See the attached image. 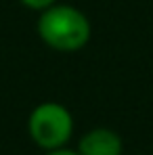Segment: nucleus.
Wrapping results in <instances>:
<instances>
[{"instance_id":"obj_2","label":"nucleus","mask_w":153,"mask_h":155,"mask_svg":"<svg viewBox=\"0 0 153 155\" xmlns=\"http://www.w3.org/2000/svg\"><path fill=\"white\" fill-rule=\"evenodd\" d=\"M25 128L29 140L38 149L52 151L69 145L76 130V122H74V113L63 103L42 101L29 111Z\"/></svg>"},{"instance_id":"obj_3","label":"nucleus","mask_w":153,"mask_h":155,"mask_svg":"<svg viewBox=\"0 0 153 155\" xmlns=\"http://www.w3.org/2000/svg\"><path fill=\"white\" fill-rule=\"evenodd\" d=\"M76 149L80 155H122L124 140L115 130L99 126L84 132L78 140Z\"/></svg>"},{"instance_id":"obj_4","label":"nucleus","mask_w":153,"mask_h":155,"mask_svg":"<svg viewBox=\"0 0 153 155\" xmlns=\"http://www.w3.org/2000/svg\"><path fill=\"white\" fill-rule=\"evenodd\" d=\"M19 2H21V6H25V8H29V11L42 13V11H46L48 6L61 2V0H19Z\"/></svg>"},{"instance_id":"obj_1","label":"nucleus","mask_w":153,"mask_h":155,"mask_svg":"<svg viewBox=\"0 0 153 155\" xmlns=\"http://www.w3.org/2000/svg\"><path fill=\"white\" fill-rule=\"evenodd\" d=\"M36 34L44 46L55 52H78L92 38V23L84 11L74 4L57 2L38 13Z\"/></svg>"},{"instance_id":"obj_5","label":"nucleus","mask_w":153,"mask_h":155,"mask_svg":"<svg viewBox=\"0 0 153 155\" xmlns=\"http://www.w3.org/2000/svg\"><path fill=\"white\" fill-rule=\"evenodd\" d=\"M42 155H80L78 149H69V147H61V149H52V151H44Z\"/></svg>"}]
</instances>
